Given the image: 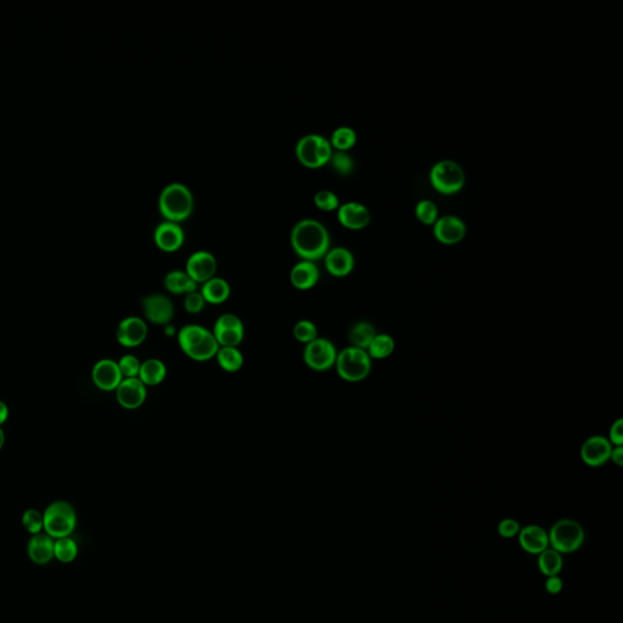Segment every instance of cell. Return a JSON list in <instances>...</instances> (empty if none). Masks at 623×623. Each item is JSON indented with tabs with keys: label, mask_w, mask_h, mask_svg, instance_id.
Here are the masks:
<instances>
[{
	"label": "cell",
	"mask_w": 623,
	"mask_h": 623,
	"mask_svg": "<svg viewBox=\"0 0 623 623\" xmlns=\"http://www.w3.org/2000/svg\"><path fill=\"white\" fill-rule=\"evenodd\" d=\"M291 246L304 261L315 262L330 249L329 231L318 220H299L291 231Z\"/></svg>",
	"instance_id": "6da1fadb"
},
{
	"label": "cell",
	"mask_w": 623,
	"mask_h": 623,
	"mask_svg": "<svg viewBox=\"0 0 623 623\" xmlns=\"http://www.w3.org/2000/svg\"><path fill=\"white\" fill-rule=\"evenodd\" d=\"M180 349L189 358L206 362L216 357L220 344L212 331L198 324L185 325L177 335Z\"/></svg>",
	"instance_id": "7a4b0ae2"
},
{
	"label": "cell",
	"mask_w": 623,
	"mask_h": 623,
	"mask_svg": "<svg viewBox=\"0 0 623 623\" xmlns=\"http://www.w3.org/2000/svg\"><path fill=\"white\" fill-rule=\"evenodd\" d=\"M161 215L168 222L179 223L189 218L194 209V198L185 185L172 183L162 190L159 199Z\"/></svg>",
	"instance_id": "3957f363"
},
{
	"label": "cell",
	"mask_w": 623,
	"mask_h": 623,
	"mask_svg": "<svg viewBox=\"0 0 623 623\" xmlns=\"http://www.w3.org/2000/svg\"><path fill=\"white\" fill-rule=\"evenodd\" d=\"M44 529L51 538L70 537L77 525V514L73 507L65 500H56L45 509L43 514Z\"/></svg>",
	"instance_id": "277c9868"
},
{
	"label": "cell",
	"mask_w": 623,
	"mask_h": 623,
	"mask_svg": "<svg viewBox=\"0 0 623 623\" xmlns=\"http://www.w3.org/2000/svg\"><path fill=\"white\" fill-rule=\"evenodd\" d=\"M335 367L341 379L358 383L370 374L371 358L365 349L349 346L337 353Z\"/></svg>",
	"instance_id": "5b68a950"
},
{
	"label": "cell",
	"mask_w": 623,
	"mask_h": 623,
	"mask_svg": "<svg viewBox=\"0 0 623 623\" xmlns=\"http://www.w3.org/2000/svg\"><path fill=\"white\" fill-rule=\"evenodd\" d=\"M333 146L322 135H306L296 145V156L307 168H320L329 164Z\"/></svg>",
	"instance_id": "8992f818"
},
{
	"label": "cell",
	"mask_w": 623,
	"mask_h": 623,
	"mask_svg": "<svg viewBox=\"0 0 623 623\" xmlns=\"http://www.w3.org/2000/svg\"><path fill=\"white\" fill-rule=\"evenodd\" d=\"M548 537L549 544L558 553H574L583 544L584 529L577 521L563 518L553 525Z\"/></svg>",
	"instance_id": "52a82bcc"
},
{
	"label": "cell",
	"mask_w": 623,
	"mask_h": 623,
	"mask_svg": "<svg viewBox=\"0 0 623 623\" xmlns=\"http://www.w3.org/2000/svg\"><path fill=\"white\" fill-rule=\"evenodd\" d=\"M430 182L441 194H457L465 184V173L462 166L454 161H439L430 170Z\"/></svg>",
	"instance_id": "ba28073f"
},
{
	"label": "cell",
	"mask_w": 623,
	"mask_h": 623,
	"mask_svg": "<svg viewBox=\"0 0 623 623\" xmlns=\"http://www.w3.org/2000/svg\"><path fill=\"white\" fill-rule=\"evenodd\" d=\"M336 358L337 351L330 340L317 337L304 347V363L310 369L317 371L329 370L336 363Z\"/></svg>",
	"instance_id": "9c48e42d"
},
{
	"label": "cell",
	"mask_w": 623,
	"mask_h": 623,
	"mask_svg": "<svg viewBox=\"0 0 623 623\" xmlns=\"http://www.w3.org/2000/svg\"><path fill=\"white\" fill-rule=\"evenodd\" d=\"M212 334L220 347H236L244 340V324L238 315L225 313L216 320Z\"/></svg>",
	"instance_id": "30bf717a"
},
{
	"label": "cell",
	"mask_w": 623,
	"mask_h": 623,
	"mask_svg": "<svg viewBox=\"0 0 623 623\" xmlns=\"http://www.w3.org/2000/svg\"><path fill=\"white\" fill-rule=\"evenodd\" d=\"M145 318L156 325H168L175 315V306L165 295L154 294L141 301Z\"/></svg>",
	"instance_id": "8fae6325"
},
{
	"label": "cell",
	"mask_w": 623,
	"mask_h": 623,
	"mask_svg": "<svg viewBox=\"0 0 623 623\" xmlns=\"http://www.w3.org/2000/svg\"><path fill=\"white\" fill-rule=\"evenodd\" d=\"M217 261L215 256L207 251H198L190 256L185 272L196 284H204L215 278Z\"/></svg>",
	"instance_id": "7c38bea8"
},
{
	"label": "cell",
	"mask_w": 623,
	"mask_h": 623,
	"mask_svg": "<svg viewBox=\"0 0 623 623\" xmlns=\"http://www.w3.org/2000/svg\"><path fill=\"white\" fill-rule=\"evenodd\" d=\"M613 444H610L604 436H592L584 441L581 447V459L586 465L592 468H598L610 460V454L613 450Z\"/></svg>",
	"instance_id": "4fadbf2b"
},
{
	"label": "cell",
	"mask_w": 623,
	"mask_h": 623,
	"mask_svg": "<svg viewBox=\"0 0 623 623\" xmlns=\"http://www.w3.org/2000/svg\"><path fill=\"white\" fill-rule=\"evenodd\" d=\"M148 336V325L139 317H127L117 326L116 337L127 349L138 347Z\"/></svg>",
	"instance_id": "5bb4252c"
},
{
	"label": "cell",
	"mask_w": 623,
	"mask_h": 623,
	"mask_svg": "<svg viewBox=\"0 0 623 623\" xmlns=\"http://www.w3.org/2000/svg\"><path fill=\"white\" fill-rule=\"evenodd\" d=\"M434 235L441 244H458L466 235V225L457 216H442L434 225Z\"/></svg>",
	"instance_id": "9a60e30c"
},
{
	"label": "cell",
	"mask_w": 623,
	"mask_h": 623,
	"mask_svg": "<svg viewBox=\"0 0 623 623\" xmlns=\"http://www.w3.org/2000/svg\"><path fill=\"white\" fill-rule=\"evenodd\" d=\"M146 386L139 378L123 379L116 389L117 402L125 409L141 407L146 399Z\"/></svg>",
	"instance_id": "2e32d148"
},
{
	"label": "cell",
	"mask_w": 623,
	"mask_h": 623,
	"mask_svg": "<svg viewBox=\"0 0 623 623\" xmlns=\"http://www.w3.org/2000/svg\"><path fill=\"white\" fill-rule=\"evenodd\" d=\"M91 379L95 386L103 391H114L119 387L123 376L119 365L112 359H101L93 368Z\"/></svg>",
	"instance_id": "e0dca14e"
},
{
	"label": "cell",
	"mask_w": 623,
	"mask_h": 623,
	"mask_svg": "<svg viewBox=\"0 0 623 623\" xmlns=\"http://www.w3.org/2000/svg\"><path fill=\"white\" fill-rule=\"evenodd\" d=\"M154 238L159 249L165 252H175L183 246L184 231L178 223L166 220L157 225Z\"/></svg>",
	"instance_id": "ac0fdd59"
},
{
	"label": "cell",
	"mask_w": 623,
	"mask_h": 623,
	"mask_svg": "<svg viewBox=\"0 0 623 623\" xmlns=\"http://www.w3.org/2000/svg\"><path fill=\"white\" fill-rule=\"evenodd\" d=\"M337 217L340 223L351 230L363 229L370 223L369 210L359 202H347L340 206Z\"/></svg>",
	"instance_id": "d6986e66"
},
{
	"label": "cell",
	"mask_w": 623,
	"mask_h": 623,
	"mask_svg": "<svg viewBox=\"0 0 623 623\" xmlns=\"http://www.w3.org/2000/svg\"><path fill=\"white\" fill-rule=\"evenodd\" d=\"M325 268L336 278H344L351 274L354 268V257L349 249L335 247L325 254Z\"/></svg>",
	"instance_id": "ffe728a7"
},
{
	"label": "cell",
	"mask_w": 623,
	"mask_h": 623,
	"mask_svg": "<svg viewBox=\"0 0 623 623\" xmlns=\"http://www.w3.org/2000/svg\"><path fill=\"white\" fill-rule=\"evenodd\" d=\"M518 543L525 552L534 555L544 552L549 547V537L547 531L537 526V525H529L518 532Z\"/></svg>",
	"instance_id": "44dd1931"
},
{
	"label": "cell",
	"mask_w": 623,
	"mask_h": 623,
	"mask_svg": "<svg viewBox=\"0 0 623 623\" xmlns=\"http://www.w3.org/2000/svg\"><path fill=\"white\" fill-rule=\"evenodd\" d=\"M54 538L46 534H33L27 545L30 560L37 565H45L54 558Z\"/></svg>",
	"instance_id": "7402d4cb"
},
{
	"label": "cell",
	"mask_w": 623,
	"mask_h": 623,
	"mask_svg": "<svg viewBox=\"0 0 623 623\" xmlns=\"http://www.w3.org/2000/svg\"><path fill=\"white\" fill-rule=\"evenodd\" d=\"M290 280L297 290L312 289L319 280V270L315 262L301 261L291 270Z\"/></svg>",
	"instance_id": "603a6c76"
},
{
	"label": "cell",
	"mask_w": 623,
	"mask_h": 623,
	"mask_svg": "<svg viewBox=\"0 0 623 623\" xmlns=\"http://www.w3.org/2000/svg\"><path fill=\"white\" fill-rule=\"evenodd\" d=\"M167 368L160 359H148L140 365L138 378L145 386H157L165 380Z\"/></svg>",
	"instance_id": "cb8c5ba5"
},
{
	"label": "cell",
	"mask_w": 623,
	"mask_h": 623,
	"mask_svg": "<svg viewBox=\"0 0 623 623\" xmlns=\"http://www.w3.org/2000/svg\"><path fill=\"white\" fill-rule=\"evenodd\" d=\"M201 295L206 304H220L229 299L230 285L222 278H212L202 285Z\"/></svg>",
	"instance_id": "d4e9b609"
},
{
	"label": "cell",
	"mask_w": 623,
	"mask_h": 623,
	"mask_svg": "<svg viewBox=\"0 0 623 623\" xmlns=\"http://www.w3.org/2000/svg\"><path fill=\"white\" fill-rule=\"evenodd\" d=\"M165 288L173 295H188L198 291V284L182 270H172L166 275Z\"/></svg>",
	"instance_id": "484cf974"
},
{
	"label": "cell",
	"mask_w": 623,
	"mask_h": 623,
	"mask_svg": "<svg viewBox=\"0 0 623 623\" xmlns=\"http://www.w3.org/2000/svg\"><path fill=\"white\" fill-rule=\"evenodd\" d=\"M375 336H376V330L373 324H370L368 322H358L349 329V342L357 349L367 351Z\"/></svg>",
	"instance_id": "4316f807"
},
{
	"label": "cell",
	"mask_w": 623,
	"mask_h": 623,
	"mask_svg": "<svg viewBox=\"0 0 623 623\" xmlns=\"http://www.w3.org/2000/svg\"><path fill=\"white\" fill-rule=\"evenodd\" d=\"M216 358L220 368L228 373H235L244 365V357L238 347H220Z\"/></svg>",
	"instance_id": "83f0119b"
},
{
	"label": "cell",
	"mask_w": 623,
	"mask_h": 623,
	"mask_svg": "<svg viewBox=\"0 0 623 623\" xmlns=\"http://www.w3.org/2000/svg\"><path fill=\"white\" fill-rule=\"evenodd\" d=\"M563 560L561 554L554 549H545L538 554V568L542 574L549 576H558L563 570Z\"/></svg>",
	"instance_id": "f1b7e54d"
},
{
	"label": "cell",
	"mask_w": 623,
	"mask_h": 623,
	"mask_svg": "<svg viewBox=\"0 0 623 623\" xmlns=\"http://www.w3.org/2000/svg\"><path fill=\"white\" fill-rule=\"evenodd\" d=\"M394 347L396 344L392 336L389 334H376L369 347L367 349V352L371 359L389 358L394 353Z\"/></svg>",
	"instance_id": "f546056e"
},
{
	"label": "cell",
	"mask_w": 623,
	"mask_h": 623,
	"mask_svg": "<svg viewBox=\"0 0 623 623\" xmlns=\"http://www.w3.org/2000/svg\"><path fill=\"white\" fill-rule=\"evenodd\" d=\"M78 555V545L70 537L58 539L54 545V558L61 563H71Z\"/></svg>",
	"instance_id": "4dcf8cb0"
},
{
	"label": "cell",
	"mask_w": 623,
	"mask_h": 623,
	"mask_svg": "<svg viewBox=\"0 0 623 623\" xmlns=\"http://www.w3.org/2000/svg\"><path fill=\"white\" fill-rule=\"evenodd\" d=\"M356 141H357V134L352 128L340 127L331 135L330 144L331 146H334L335 149L346 152L347 150L353 148Z\"/></svg>",
	"instance_id": "1f68e13d"
},
{
	"label": "cell",
	"mask_w": 623,
	"mask_h": 623,
	"mask_svg": "<svg viewBox=\"0 0 623 623\" xmlns=\"http://www.w3.org/2000/svg\"><path fill=\"white\" fill-rule=\"evenodd\" d=\"M416 218L425 225H434L439 218L437 206L431 200H421L415 206Z\"/></svg>",
	"instance_id": "d6a6232c"
},
{
	"label": "cell",
	"mask_w": 623,
	"mask_h": 623,
	"mask_svg": "<svg viewBox=\"0 0 623 623\" xmlns=\"http://www.w3.org/2000/svg\"><path fill=\"white\" fill-rule=\"evenodd\" d=\"M294 336L299 342L307 344L318 337V329L310 320H299L294 326Z\"/></svg>",
	"instance_id": "836d02e7"
},
{
	"label": "cell",
	"mask_w": 623,
	"mask_h": 623,
	"mask_svg": "<svg viewBox=\"0 0 623 623\" xmlns=\"http://www.w3.org/2000/svg\"><path fill=\"white\" fill-rule=\"evenodd\" d=\"M329 164L333 170L341 175H349L354 170L353 159L344 151H337L335 154L333 152Z\"/></svg>",
	"instance_id": "e575fe53"
},
{
	"label": "cell",
	"mask_w": 623,
	"mask_h": 623,
	"mask_svg": "<svg viewBox=\"0 0 623 623\" xmlns=\"http://www.w3.org/2000/svg\"><path fill=\"white\" fill-rule=\"evenodd\" d=\"M22 525L27 532L32 534H40V531L44 529V520L43 514H40L35 509H28L22 515Z\"/></svg>",
	"instance_id": "d590c367"
},
{
	"label": "cell",
	"mask_w": 623,
	"mask_h": 623,
	"mask_svg": "<svg viewBox=\"0 0 623 623\" xmlns=\"http://www.w3.org/2000/svg\"><path fill=\"white\" fill-rule=\"evenodd\" d=\"M117 365H119L123 379L138 378L141 363H140L139 359L133 354H125L117 362Z\"/></svg>",
	"instance_id": "8d00e7d4"
},
{
	"label": "cell",
	"mask_w": 623,
	"mask_h": 623,
	"mask_svg": "<svg viewBox=\"0 0 623 623\" xmlns=\"http://www.w3.org/2000/svg\"><path fill=\"white\" fill-rule=\"evenodd\" d=\"M315 204L319 210L330 211L336 210L340 207L339 198L329 190H322L315 196Z\"/></svg>",
	"instance_id": "74e56055"
},
{
	"label": "cell",
	"mask_w": 623,
	"mask_h": 623,
	"mask_svg": "<svg viewBox=\"0 0 623 623\" xmlns=\"http://www.w3.org/2000/svg\"><path fill=\"white\" fill-rule=\"evenodd\" d=\"M204 304H206V301L201 292L195 291L191 294L185 295L184 308L190 315L200 313L204 308Z\"/></svg>",
	"instance_id": "f35d334b"
},
{
	"label": "cell",
	"mask_w": 623,
	"mask_h": 623,
	"mask_svg": "<svg viewBox=\"0 0 623 623\" xmlns=\"http://www.w3.org/2000/svg\"><path fill=\"white\" fill-rule=\"evenodd\" d=\"M520 524L514 518H504L498 525V534L503 538H514L520 532Z\"/></svg>",
	"instance_id": "ab89813d"
},
{
	"label": "cell",
	"mask_w": 623,
	"mask_h": 623,
	"mask_svg": "<svg viewBox=\"0 0 623 623\" xmlns=\"http://www.w3.org/2000/svg\"><path fill=\"white\" fill-rule=\"evenodd\" d=\"M608 441L613 446H623V420L618 419L611 425L608 431Z\"/></svg>",
	"instance_id": "60d3db41"
},
{
	"label": "cell",
	"mask_w": 623,
	"mask_h": 623,
	"mask_svg": "<svg viewBox=\"0 0 623 623\" xmlns=\"http://www.w3.org/2000/svg\"><path fill=\"white\" fill-rule=\"evenodd\" d=\"M563 579H560L559 576H549L547 581H545V589L552 595H556V594L560 593L563 590Z\"/></svg>",
	"instance_id": "b9f144b4"
},
{
	"label": "cell",
	"mask_w": 623,
	"mask_h": 623,
	"mask_svg": "<svg viewBox=\"0 0 623 623\" xmlns=\"http://www.w3.org/2000/svg\"><path fill=\"white\" fill-rule=\"evenodd\" d=\"M610 460H613V464H616L617 466H622L623 446H613L611 454H610Z\"/></svg>",
	"instance_id": "7bdbcfd3"
},
{
	"label": "cell",
	"mask_w": 623,
	"mask_h": 623,
	"mask_svg": "<svg viewBox=\"0 0 623 623\" xmlns=\"http://www.w3.org/2000/svg\"><path fill=\"white\" fill-rule=\"evenodd\" d=\"M9 416V408L4 402L0 401V425L4 424Z\"/></svg>",
	"instance_id": "ee69618b"
},
{
	"label": "cell",
	"mask_w": 623,
	"mask_h": 623,
	"mask_svg": "<svg viewBox=\"0 0 623 623\" xmlns=\"http://www.w3.org/2000/svg\"><path fill=\"white\" fill-rule=\"evenodd\" d=\"M4 444H6V435H4V431L0 428V450L3 448Z\"/></svg>",
	"instance_id": "f6af8a7d"
},
{
	"label": "cell",
	"mask_w": 623,
	"mask_h": 623,
	"mask_svg": "<svg viewBox=\"0 0 623 623\" xmlns=\"http://www.w3.org/2000/svg\"><path fill=\"white\" fill-rule=\"evenodd\" d=\"M165 333L167 336L175 335V329H173V326H172V325H166Z\"/></svg>",
	"instance_id": "bcb514c9"
}]
</instances>
